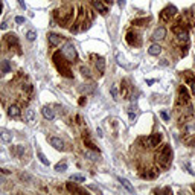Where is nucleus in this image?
Segmentation results:
<instances>
[{
	"label": "nucleus",
	"mask_w": 195,
	"mask_h": 195,
	"mask_svg": "<svg viewBox=\"0 0 195 195\" xmlns=\"http://www.w3.org/2000/svg\"><path fill=\"white\" fill-rule=\"evenodd\" d=\"M8 115H9V117L18 119V117H20V108H18L17 105H11L9 110H8Z\"/></svg>",
	"instance_id": "nucleus-11"
},
{
	"label": "nucleus",
	"mask_w": 195,
	"mask_h": 195,
	"mask_svg": "<svg viewBox=\"0 0 195 195\" xmlns=\"http://www.w3.org/2000/svg\"><path fill=\"white\" fill-rule=\"evenodd\" d=\"M85 157H88L90 160H96V158H98L96 154H93V153H90V151H85Z\"/></svg>",
	"instance_id": "nucleus-34"
},
{
	"label": "nucleus",
	"mask_w": 195,
	"mask_h": 195,
	"mask_svg": "<svg viewBox=\"0 0 195 195\" xmlns=\"http://www.w3.org/2000/svg\"><path fill=\"white\" fill-rule=\"evenodd\" d=\"M85 180V177L84 175H79V174H73L72 177H70V181H78V183H82Z\"/></svg>",
	"instance_id": "nucleus-25"
},
{
	"label": "nucleus",
	"mask_w": 195,
	"mask_h": 195,
	"mask_svg": "<svg viewBox=\"0 0 195 195\" xmlns=\"http://www.w3.org/2000/svg\"><path fill=\"white\" fill-rule=\"evenodd\" d=\"M47 38H49V43H50L52 46H58V44L63 41V38H61L60 35H57V34H49Z\"/></svg>",
	"instance_id": "nucleus-12"
},
{
	"label": "nucleus",
	"mask_w": 195,
	"mask_h": 195,
	"mask_svg": "<svg viewBox=\"0 0 195 195\" xmlns=\"http://www.w3.org/2000/svg\"><path fill=\"white\" fill-rule=\"evenodd\" d=\"M67 169V163H58L57 166H55V171H60V172H63V171H66Z\"/></svg>",
	"instance_id": "nucleus-29"
},
{
	"label": "nucleus",
	"mask_w": 195,
	"mask_h": 195,
	"mask_svg": "<svg viewBox=\"0 0 195 195\" xmlns=\"http://www.w3.org/2000/svg\"><path fill=\"white\" fill-rule=\"evenodd\" d=\"M49 142H50V145H52L55 150H60V151H64V150H66V148H64V142H63L60 137H50Z\"/></svg>",
	"instance_id": "nucleus-6"
},
{
	"label": "nucleus",
	"mask_w": 195,
	"mask_h": 195,
	"mask_svg": "<svg viewBox=\"0 0 195 195\" xmlns=\"http://www.w3.org/2000/svg\"><path fill=\"white\" fill-rule=\"evenodd\" d=\"M189 102V93H188V88L185 85H181L178 88V104H188Z\"/></svg>",
	"instance_id": "nucleus-5"
},
{
	"label": "nucleus",
	"mask_w": 195,
	"mask_h": 195,
	"mask_svg": "<svg viewBox=\"0 0 195 195\" xmlns=\"http://www.w3.org/2000/svg\"><path fill=\"white\" fill-rule=\"evenodd\" d=\"M120 95H122V98H123V99H127V98H128V95H130V85H128V82H127V81H122Z\"/></svg>",
	"instance_id": "nucleus-13"
},
{
	"label": "nucleus",
	"mask_w": 195,
	"mask_h": 195,
	"mask_svg": "<svg viewBox=\"0 0 195 195\" xmlns=\"http://www.w3.org/2000/svg\"><path fill=\"white\" fill-rule=\"evenodd\" d=\"M18 3H20V6H21V8H25V2H23V0H18Z\"/></svg>",
	"instance_id": "nucleus-42"
},
{
	"label": "nucleus",
	"mask_w": 195,
	"mask_h": 195,
	"mask_svg": "<svg viewBox=\"0 0 195 195\" xmlns=\"http://www.w3.org/2000/svg\"><path fill=\"white\" fill-rule=\"evenodd\" d=\"M105 3H108V5H111V3H113V0H105Z\"/></svg>",
	"instance_id": "nucleus-44"
},
{
	"label": "nucleus",
	"mask_w": 195,
	"mask_h": 195,
	"mask_svg": "<svg viewBox=\"0 0 195 195\" xmlns=\"http://www.w3.org/2000/svg\"><path fill=\"white\" fill-rule=\"evenodd\" d=\"M110 93H111V96H113V99H115V101L119 99V98H117V96H119V93H117V85H116V84H113V85L110 87Z\"/></svg>",
	"instance_id": "nucleus-24"
},
{
	"label": "nucleus",
	"mask_w": 195,
	"mask_h": 195,
	"mask_svg": "<svg viewBox=\"0 0 195 195\" xmlns=\"http://www.w3.org/2000/svg\"><path fill=\"white\" fill-rule=\"evenodd\" d=\"M63 53H64L69 60H75V58H76V49H75V46H73L72 43H67V44L64 46Z\"/></svg>",
	"instance_id": "nucleus-4"
},
{
	"label": "nucleus",
	"mask_w": 195,
	"mask_h": 195,
	"mask_svg": "<svg viewBox=\"0 0 195 195\" xmlns=\"http://www.w3.org/2000/svg\"><path fill=\"white\" fill-rule=\"evenodd\" d=\"M66 188H67V191H69V192H72V194H73V192H75V194H84V191H82L81 188H78L76 185L67 183V186H66Z\"/></svg>",
	"instance_id": "nucleus-17"
},
{
	"label": "nucleus",
	"mask_w": 195,
	"mask_h": 195,
	"mask_svg": "<svg viewBox=\"0 0 195 195\" xmlns=\"http://www.w3.org/2000/svg\"><path fill=\"white\" fill-rule=\"evenodd\" d=\"M165 35H166V29H165V28H157L151 38L154 40V41H160V40L165 38Z\"/></svg>",
	"instance_id": "nucleus-8"
},
{
	"label": "nucleus",
	"mask_w": 195,
	"mask_h": 195,
	"mask_svg": "<svg viewBox=\"0 0 195 195\" xmlns=\"http://www.w3.org/2000/svg\"><path fill=\"white\" fill-rule=\"evenodd\" d=\"M186 131H188V133H194V131H195V122L186 125Z\"/></svg>",
	"instance_id": "nucleus-33"
},
{
	"label": "nucleus",
	"mask_w": 195,
	"mask_h": 195,
	"mask_svg": "<svg viewBox=\"0 0 195 195\" xmlns=\"http://www.w3.org/2000/svg\"><path fill=\"white\" fill-rule=\"evenodd\" d=\"M186 143L188 145H195V137H192L191 140H186Z\"/></svg>",
	"instance_id": "nucleus-39"
},
{
	"label": "nucleus",
	"mask_w": 195,
	"mask_h": 195,
	"mask_svg": "<svg viewBox=\"0 0 195 195\" xmlns=\"http://www.w3.org/2000/svg\"><path fill=\"white\" fill-rule=\"evenodd\" d=\"M119 181H120V185H122V186H123V188H125L128 192H134V188L130 185V181H128L127 178H122V177H119Z\"/></svg>",
	"instance_id": "nucleus-18"
},
{
	"label": "nucleus",
	"mask_w": 195,
	"mask_h": 195,
	"mask_svg": "<svg viewBox=\"0 0 195 195\" xmlns=\"http://www.w3.org/2000/svg\"><path fill=\"white\" fill-rule=\"evenodd\" d=\"M26 38L29 40V41H34V40L37 38V34H35L34 31H28V32H26Z\"/></svg>",
	"instance_id": "nucleus-30"
},
{
	"label": "nucleus",
	"mask_w": 195,
	"mask_h": 195,
	"mask_svg": "<svg viewBox=\"0 0 195 195\" xmlns=\"http://www.w3.org/2000/svg\"><path fill=\"white\" fill-rule=\"evenodd\" d=\"M0 70H2V73H9L11 72V64H9V61H2L0 63Z\"/></svg>",
	"instance_id": "nucleus-19"
},
{
	"label": "nucleus",
	"mask_w": 195,
	"mask_h": 195,
	"mask_svg": "<svg viewBox=\"0 0 195 195\" xmlns=\"http://www.w3.org/2000/svg\"><path fill=\"white\" fill-rule=\"evenodd\" d=\"M0 137H2L3 142H11L12 140V134H9L8 131H2L0 133Z\"/></svg>",
	"instance_id": "nucleus-22"
},
{
	"label": "nucleus",
	"mask_w": 195,
	"mask_h": 195,
	"mask_svg": "<svg viewBox=\"0 0 195 195\" xmlns=\"http://www.w3.org/2000/svg\"><path fill=\"white\" fill-rule=\"evenodd\" d=\"M60 57H61V53H60V52H57V53L53 55V61H55V64H57L58 70H60V72H61L64 76H69V78H70V76H72V73H70V69L67 67V64L64 63V60H63V58L60 60Z\"/></svg>",
	"instance_id": "nucleus-2"
},
{
	"label": "nucleus",
	"mask_w": 195,
	"mask_h": 195,
	"mask_svg": "<svg viewBox=\"0 0 195 195\" xmlns=\"http://www.w3.org/2000/svg\"><path fill=\"white\" fill-rule=\"evenodd\" d=\"M81 73H82L84 76H87V78H90V70H88L87 67H84V66H81Z\"/></svg>",
	"instance_id": "nucleus-32"
},
{
	"label": "nucleus",
	"mask_w": 195,
	"mask_h": 195,
	"mask_svg": "<svg viewBox=\"0 0 195 195\" xmlns=\"http://www.w3.org/2000/svg\"><path fill=\"white\" fill-rule=\"evenodd\" d=\"M175 14H177L175 6H168V8H165V9L160 12V18H162V21H171V18H172Z\"/></svg>",
	"instance_id": "nucleus-3"
},
{
	"label": "nucleus",
	"mask_w": 195,
	"mask_h": 195,
	"mask_svg": "<svg viewBox=\"0 0 195 195\" xmlns=\"http://www.w3.org/2000/svg\"><path fill=\"white\" fill-rule=\"evenodd\" d=\"M162 52V46L160 44H153L150 49H148V53L150 55H158Z\"/></svg>",
	"instance_id": "nucleus-20"
},
{
	"label": "nucleus",
	"mask_w": 195,
	"mask_h": 195,
	"mask_svg": "<svg viewBox=\"0 0 195 195\" xmlns=\"http://www.w3.org/2000/svg\"><path fill=\"white\" fill-rule=\"evenodd\" d=\"M177 38L180 40V41H185V43H186V41H188V40H189V34H188V31H186V29H185V31H183V32H180V34H178V35H177Z\"/></svg>",
	"instance_id": "nucleus-23"
},
{
	"label": "nucleus",
	"mask_w": 195,
	"mask_h": 195,
	"mask_svg": "<svg viewBox=\"0 0 195 195\" xmlns=\"http://www.w3.org/2000/svg\"><path fill=\"white\" fill-rule=\"evenodd\" d=\"M3 181H5V178H3V177H2V175H0V185H2V183H3Z\"/></svg>",
	"instance_id": "nucleus-45"
},
{
	"label": "nucleus",
	"mask_w": 195,
	"mask_h": 195,
	"mask_svg": "<svg viewBox=\"0 0 195 195\" xmlns=\"http://www.w3.org/2000/svg\"><path fill=\"white\" fill-rule=\"evenodd\" d=\"M148 21H150V18H137V20L133 21V25H136V26H143V25H146Z\"/></svg>",
	"instance_id": "nucleus-26"
},
{
	"label": "nucleus",
	"mask_w": 195,
	"mask_h": 195,
	"mask_svg": "<svg viewBox=\"0 0 195 195\" xmlns=\"http://www.w3.org/2000/svg\"><path fill=\"white\" fill-rule=\"evenodd\" d=\"M37 157H38V158H40V162H41L43 165H46V166H49V160L46 158V156H44V154H43L41 151H38V153H37Z\"/></svg>",
	"instance_id": "nucleus-27"
},
{
	"label": "nucleus",
	"mask_w": 195,
	"mask_h": 195,
	"mask_svg": "<svg viewBox=\"0 0 195 195\" xmlns=\"http://www.w3.org/2000/svg\"><path fill=\"white\" fill-rule=\"evenodd\" d=\"M15 23H25V17H15Z\"/></svg>",
	"instance_id": "nucleus-37"
},
{
	"label": "nucleus",
	"mask_w": 195,
	"mask_h": 195,
	"mask_svg": "<svg viewBox=\"0 0 195 195\" xmlns=\"http://www.w3.org/2000/svg\"><path fill=\"white\" fill-rule=\"evenodd\" d=\"M6 41H8V44H9L11 47H12V46H14V47H18V40H17V37H15L14 34H8V35H6Z\"/></svg>",
	"instance_id": "nucleus-14"
},
{
	"label": "nucleus",
	"mask_w": 195,
	"mask_h": 195,
	"mask_svg": "<svg viewBox=\"0 0 195 195\" xmlns=\"http://www.w3.org/2000/svg\"><path fill=\"white\" fill-rule=\"evenodd\" d=\"M185 78H186V82H192L195 79V73H192V72H185Z\"/></svg>",
	"instance_id": "nucleus-28"
},
{
	"label": "nucleus",
	"mask_w": 195,
	"mask_h": 195,
	"mask_svg": "<svg viewBox=\"0 0 195 195\" xmlns=\"http://www.w3.org/2000/svg\"><path fill=\"white\" fill-rule=\"evenodd\" d=\"M160 140H162V134H160V133H154V134H151V137L148 139V143H150V146H158Z\"/></svg>",
	"instance_id": "nucleus-9"
},
{
	"label": "nucleus",
	"mask_w": 195,
	"mask_h": 195,
	"mask_svg": "<svg viewBox=\"0 0 195 195\" xmlns=\"http://www.w3.org/2000/svg\"><path fill=\"white\" fill-rule=\"evenodd\" d=\"M96 69H98V72L99 73H104L105 72V61H104V58H98L96 60Z\"/></svg>",
	"instance_id": "nucleus-16"
},
{
	"label": "nucleus",
	"mask_w": 195,
	"mask_h": 195,
	"mask_svg": "<svg viewBox=\"0 0 195 195\" xmlns=\"http://www.w3.org/2000/svg\"><path fill=\"white\" fill-rule=\"evenodd\" d=\"M119 5H120V6H123V5H125V0H119Z\"/></svg>",
	"instance_id": "nucleus-43"
},
{
	"label": "nucleus",
	"mask_w": 195,
	"mask_h": 195,
	"mask_svg": "<svg viewBox=\"0 0 195 195\" xmlns=\"http://www.w3.org/2000/svg\"><path fill=\"white\" fill-rule=\"evenodd\" d=\"M84 143H85V145H87V146H88L90 150H96V146L93 145V142H92V140H90L88 137H84Z\"/></svg>",
	"instance_id": "nucleus-31"
},
{
	"label": "nucleus",
	"mask_w": 195,
	"mask_h": 195,
	"mask_svg": "<svg viewBox=\"0 0 195 195\" xmlns=\"http://www.w3.org/2000/svg\"><path fill=\"white\" fill-rule=\"evenodd\" d=\"M194 61H195V57H194Z\"/></svg>",
	"instance_id": "nucleus-46"
},
{
	"label": "nucleus",
	"mask_w": 195,
	"mask_h": 195,
	"mask_svg": "<svg viewBox=\"0 0 195 195\" xmlns=\"http://www.w3.org/2000/svg\"><path fill=\"white\" fill-rule=\"evenodd\" d=\"M130 119L134 120V119H136V113H130Z\"/></svg>",
	"instance_id": "nucleus-41"
},
{
	"label": "nucleus",
	"mask_w": 195,
	"mask_h": 195,
	"mask_svg": "<svg viewBox=\"0 0 195 195\" xmlns=\"http://www.w3.org/2000/svg\"><path fill=\"white\" fill-rule=\"evenodd\" d=\"M26 120L31 122V123L35 122V111H34L32 108H28V110H26Z\"/></svg>",
	"instance_id": "nucleus-21"
},
{
	"label": "nucleus",
	"mask_w": 195,
	"mask_h": 195,
	"mask_svg": "<svg viewBox=\"0 0 195 195\" xmlns=\"http://www.w3.org/2000/svg\"><path fill=\"white\" fill-rule=\"evenodd\" d=\"M43 116L46 119H49V120H52L55 117V113H53L52 107H43Z\"/></svg>",
	"instance_id": "nucleus-15"
},
{
	"label": "nucleus",
	"mask_w": 195,
	"mask_h": 195,
	"mask_svg": "<svg viewBox=\"0 0 195 195\" xmlns=\"http://www.w3.org/2000/svg\"><path fill=\"white\" fill-rule=\"evenodd\" d=\"M85 102H87V99H85V96H82V98L79 99V105H84Z\"/></svg>",
	"instance_id": "nucleus-38"
},
{
	"label": "nucleus",
	"mask_w": 195,
	"mask_h": 195,
	"mask_svg": "<svg viewBox=\"0 0 195 195\" xmlns=\"http://www.w3.org/2000/svg\"><path fill=\"white\" fill-rule=\"evenodd\" d=\"M191 90H192V93L195 95V79L192 81V82H191Z\"/></svg>",
	"instance_id": "nucleus-40"
},
{
	"label": "nucleus",
	"mask_w": 195,
	"mask_h": 195,
	"mask_svg": "<svg viewBox=\"0 0 195 195\" xmlns=\"http://www.w3.org/2000/svg\"><path fill=\"white\" fill-rule=\"evenodd\" d=\"M186 55H188V46L181 47V57H186Z\"/></svg>",
	"instance_id": "nucleus-36"
},
{
	"label": "nucleus",
	"mask_w": 195,
	"mask_h": 195,
	"mask_svg": "<svg viewBox=\"0 0 195 195\" xmlns=\"http://www.w3.org/2000/svg\"><path fill=\"white\" fill-rule=\"evenodd\" d=\"M172 160V151H171V146L169 145H163L160 148V151L157 153V162L163 166V168H168L169 163Z\"/></svg>",
	"instance_id": "nucleus-1"
},
{
	"label": "nucleus",
	"mask_w": 195,
	"mask_h": 195,
	"mask_svg": "<svg viewBox=\"0 0 195 195\" xmlns=\"http://www.w3.org/2000/svg\"><path fill=\"white\" fill-rule=\"evenodd\" d=\"M160 116H162L163 120H169V116H168V113H166V111H162V113H160Z\"/></svg>",
	"instance_id": "nucleus-35"
},
{
	"label": "nucleus",
	"mask_w": 195,
	"mask_h": 195,
	"mask_svg": "<svg viewBox=\"0 0 195 195\" xmlns=\"http://www.w3.org/2000/svg\"><path fill=\"white\" fill-rule=\"evenodd\" d=\"M127 43L131 44V46H139V44H140L139 35L134 34V32H128V34H127Z\"/></svg>",
	"instance_id": "nucleus-7"
},
{
	"label": "nucleus",
	"mask_w": 195,
	"mask_h": 195,
	"mask_svg": "<svg viewBox=\"0 0 195 195\" xmlns=\"http://www.w3.org/2000/svg\"><path fill=\"white\" fill-rule=\"evenodd\" d=\"M93 8H95V9H98L102 15H104V14H107V6H105L102 2H99V0H93Z\"/></svg>",
	"instance_id": "nucleus-10"
}]
</instances>
